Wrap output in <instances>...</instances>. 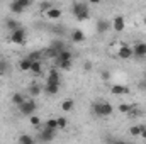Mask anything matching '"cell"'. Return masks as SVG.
Listing matches in <instances>:
<instances>
[{
	"label": "cell",
	"mask_w": 146,
	"mask_h": 144,
	"mask_svg": "<svg viewBox=\"0 0 146 144\" xmlns=\"http://www.w3.org/2000/svg\"><path fill=\"white\" fill-rule=\"evenodd\" d=\"M72 14L75 15L76 20H88V17H90L88 5L85 2H75L72 5Z\"/></svg>",
	"instance_id": "1"
},
{
	"label": "cell",
	"mask_w": 146,
	"mask_h": 144,
	"mask_svg": "<svg viewBox=\"0 0 146 144\" xmlns=\"http://www.w3.org/2000/svg\"><path fill=\"white\" fill-rule=\"evenodd\" d=\"M92 112H94L95 117H110L112 112H114V107L109 102H95L92 105Z\"/></svg>",
	"instance_id": "2"
},
{
	"label": "cell",
	"mask_w": 146,
	"mask_h": 144,
	"mask_svg": "<svg viewBox=\"0 0 146 144\" xmlns=\"http://www.w3.org/2000/svg\"><path fill=\"white\" fill-rule=\"evenodd\" d=\"M36 108H37V104L33 100V98H26L21 105H19V112L22 114V115H33V114H36Z\"/></svg>",
	"instance_id": "3"
},
{
	"label": "cell",
	"mask_w": 146,
	"mask_h": 144,
	"mask_svg": "<svg viewBox=\"0 0 146 144\" xmlns=\"http://www.w3.org/2000/svg\"><path fill=\"white\" fill-rule=\"evenodd\" d=\"M26 37H27V32H26V29L21 26L19 29H15V31L10 32V42H14V44H17V46H22V44L26 42Z\"/></svg>",
	"instance_id": "4"
},
{
	"label": "cell",
	"mask_w": 146,
	"mask_h": 144,
	"mask_svg": "<svg viewBox=\"0 0 146 144\" xmlns=\"http://www.w3.org/2000/svg\"><path fill=\"white\" fill-rule=\"evenodd\" d=\"M110 26H112L114 32H122V31L126 29V19H124L122 15H117V17H114V19L110 20Z\"/></svg>",
	"instance_id": "5"
},
{
	"label": "cell",
	"mask_w": 146,
	"mask_h": 144,
	"mask_svg": "<svg viewBox=\"0 0 146 144\" xmlns=\"http://www.w3.org/2000/svg\"><path fill=\"white\" fill-rule=\"evenodd\" d=\"M54 137H56V131H51V129L44 127L42 131H39L37 141H41V143H48V141H53Z\"/></svg>",
	"instance_id": "6"
},
{
	"label": "cell",
	"mask_w": 146,
	"mask_h": 144,
	"mask_svg": "<svg viewBox=\"0 0 146 144\" xmlns=\"http://www.w3.org/2000/svg\"><path fill=\"white\" fill-rule=\"evenodd\" d=\"M42 14H44V17L49 19V20H60L61 15H63L61 9H58V7H49V9H48L46 12H42Z\"/></svg>",
	"instance_id": "7"
},
{
	"label": "cell",
	"mask_w": 146,
	"mask_h": 144,
	"mask_svg": "<svg viewBox=\"0 0 146 144\" xmlns=\"http://www.w3.org/2000/svg\"><path fill=\"white\" fill-rule=\"evenodd\" d=\"M134 54H133V46H127V44H122L119 49H117V58L121 59H131Z\"/></svg>",
	"instance_id": "8"
},
{
	"label": "cell",
	"mask_w": 146,
	"mask_h": 144,
	"mask_svg": "<svg viewBox=\"0 0 146 144\" xmlns=\"http://www.w3.org/2000/svg\"><path fill=\"white\" fill-rule=\"evenodd\" d=\"M133 54L136 58H146V42H136L133 46Z\"/></svg>",
	"instance_id": "9"
},
{
	"label": "cell",
	"mask_w": 146,
	"mask_h": 144,
	"mask_svg": "<svg viewBox=\"0 0 146 144\" xmlns=\"http://www.w3.org/2000/svg\"><path fill=\"white\" fill-rule=\"evenodd\" d=\"M61 61H73V54L70 49H61L56 53V63H61Z\"/></svg>",
	"instance_id": "10"
},
{
	"label": "cell",
	"mask_w": 146,
	"mask_h": 144,
	"mask_svg": "<svg viewBox=\"0 0 146 144\" xmlns=\"http://www.w3.org/2000/svg\"><path fill=\"white\" fill-rule=\"evenodd\" d=\"M95 29H97V32H100V34H106L109 29H112V26H110L109 20H106V19H100V20H97V26H95Z\"/></svg>",
	"instance_id": "11"
},
{
	"label": "cell",
	"mask_w": 146,
	"mask_h": 144,
	"mask_svg": "<svg viewBox=\"0 0 146 144\" xmlns=\"http://www.w3.org/2000/svg\"><path fill=\"white\" fill-rule=\"evenodd\" d=\"M60 87L61 83H51V81H46V87H44V92L48 95H56L60 92Z\"/></svg>",
	"instance_id": "12"
},
{
	"label": "cell",
	"mask_w": 146,
	"mask_h": 144,
	"mask_svg": "<svg viewBox=\"0 0 146 144\" xmlns=\"http://www.w3.org/2000/svg\"><path fill=\"white\" fill-rule=\"evenodd\" d=\"M3 26H5V29H9V31L12 32V31H15V29L21 27V22L15 20V19H5V20H3Z\"/></svg>",
	"instance_id": "13"
},
{
	"label": "cell",
	"mask_w": 146,
	"mask_h": 144,
	"mask_svg": "<svg viewBox=\"0 0 146 144\" xmlns=\"http://www.w3.org/2000/svg\"><path fill=\"white\" fill-rule=\"evenodd\" d=\"M110 92H112V95H126V93H129V88L124 85H112Z\"/></svg>",
	"instance_id": "14"
},
{
	"label": "cell",
	"mask_w": 146,
	"mask_h": 144,
	"mask_svg": "<svg viewBox=\"0 0 146 144\" xmlns=\"http://www.w3.org/2000/svg\"><path fill=\"white\" fill-rule=\"evenodd\" d=\"M9 9H10V12H12V14H22V12L26 10V9H24L17 0H12V2H10V5H9Z\"/></svg>",
	"instance_id": "15"
},
{
	"label": "cell",
	"mask_w": 146,
	"mask_h": 144,
	"mask_svg": "<svg viewBox=\"0 0 146 144\" xmlns=\"http://www.w3.org/2000/svg\"><path fill=\"white\" fill-rule=\"evenodd\" d=\"M31 63H33L31 58H22V59L19 61V70H21V71H29V70H31Z\"/></svg>",
	"instance_id": "16"
},
{
	"label": "cell",
	"mask_w": 146,
	"mask_h": 144,
	"mask_svg": "<svg viewBox=\"0 0 146 144\" xmlns=\"http://www.w3.org/2000/svg\"><path fill=\"white\" fill-rule=\"evenodd\" d=\"M72 41L73 42H83V41H85V34H83V31H80V29H73Z\"/></svg>",
	"instance_id": "17"
},
{
	"label": "cell",
	"mask_w": 146,
	"mask_h": 144,
	"mask_svg": "<svg viewBox=\"0 0 146 144\" xmlns=\"http://www.w3.org/2000/svg\"><path fill=\"white\" fill-rule=\"evenodd\" d=\"M29 71L33 73V75H41V73H42V65H41L39 59H34V61L31 63V70H29Z\"/></svg>",
	"instance_id": "18"
},
{
	"label": "cell",
	"mask_w": 146,
	"mask_h": 144,
	"mask_svg": "<svg viewBox=\"0 0 146 144\" xmlns=\"http://www.w3.org/2000/svg\"><path fill=\"white\" fill-rule=\"evenodd\" d=\"M46 81H51V83H61V78H60V71L58 70H51L48 75V80Z\"/></svg>",
	"instance_id": "19"
},
{
	"label": "cell",
	"mask_w": 146,
	"mask_h": 144,
	"mask_svg": "<svg viewBox=\"0 0 146 144\" xmlns=\"http://www.w3.org/2000/svg\"><path fill=\"white\" fill-rule=\"evenodd\" d=\"M73 108H75V102H73V98H66V100L61 102V110H63V112H72Z\"/></svg>",
	"instance_id": "20"
},
{
	"label": "cell",
	"mask_w": 146,
	"mask_h": 144,
	"mask_svg": "<svg viewBox=\"0 0 146 144\" xmlns=\"http://www.w3.org/2000/svg\"><path fill=\"white\" fill-rule=\"evenodd\" d=\"M24 100H26V97H24L22 93H19V92H15V93L12 95V104H14V105H17V107H19Z\"/></svg>",
	"instance_id": "21"
},
{
	"label": "cell",
	"mask_w": 146,
	"mask_h": 144,
	"mask_svg": "<svg viewBox=\"0 0 146 144\" xmlns=\"http://www.w3.org/2000/svg\"><path fill=\"white\" fill-rule=\"evenodd\" d=\"M44 127H48V129H51V131H56V132L60 131V129H58V120H56V119H48V120L44 122Z\"/></svg>",
	"instance_id": "22"
},
{
	"label": "cell",
	"mask_w": 146,
	"mask_h": 144,
	"mask_svg": "<svg viewBox=\"0 0 146 144\" xmlns=\"http://www.w3.org/2000/svg\"><path fill=\"white\" fill-rule=\"evenodd\" d=\"M34 137L33 136H27V134H22V136H19V143L21 144H34Z\"/></svg>",
	"instance_id": "23"
},
{
	"label": "cell",
	"mask_w": 146,
	"mask_h": 144,
	"mask_svg": "<svg viewBox=\"0 0 146 144\" xmlns=\"http://www.w3.org/2000/svg\"><path fill=\"white\" fill-rule=\"evenodd\" d=\"M143 127H145V126H133V127H129V134H131V136H134V137H138V136L141 134Z\"/></svg>",
	"instance_id": "24"
},
{
	"label": "cell",
	"mask_w": 146,
	"mask_h": 144,
	"mask_svg": "<svg viewBox=\"0 0 146 144\" xmlns=\"http://www.w3.org/2000/svg\"><path fill=\"white\" fill-rule=\"evenodd\" d=\"M27 90H29L31 97H37V95L41 93V87H39V85H36V83H34V85H31V87H29Z\"/></svg>",
	"instance_id": "25"
},
{
	"label": "cell",
	"mask_w": 146,
	"mask_h": 144,
	"mask_svg": "<svg viewBox=\"0 0 146 144\" xmlns=\"http://www.w3.org/2000/svg\"><path fill=\"white\" fill-rule=\"evenodd\" d=\"M56 120H58V129H60V131L66 129V126H68V120H66V117H56Z\"/></svg>",
	"instance_id": "26"
},
{
	"label": "cell",
	"mask_w": 146,
	"mask_h": 144,
	"mask_svg": "<svg viewBox=\"0 0 146 144\" xmlns=\"http://www.w3.org/2000/svg\"><path fill=\"white\" fill-rule=\"evenodd\" d=\"M133 107H134L133 104H121V105H119V112H121V114H126V115H127V114H129V110H131Z\"/></svg>",
	"instance_id": "27"
},
{
	"label": "cell",
	"mask_w": 146,
	"mask_h": 144,
	"mask_svg": "<svg viewBox=\"0 0 146 144\" xmlns=\"http://www.w3.org/2000/svg\"><path fill=\"white\" fill-rule=\"evenodd\" d=\"M139 115H143V112H141V110H138V108H131V110H129V114H127V117H129V119H136V117H139Z\"/></svg>",
	"instance_id": "28"
},
{
	"label": "cell",
	"mask_w": 146,
	"mask_h": 144,
	"mask_svg": "<svg viewBox=\"0 0 146 144\" xmlns=\"http://www.w3.org/2000/svg\"><path fill=\"white\" fill-rule=\"evenodd\" d=\"M29 122H31V126H34V127H37V126L41 124V119L37 117L36 114H33V115H29Z\"/></svg>",
	"instance_id": "29"
},
{
	"label": "cell",
	"mask_w": 146,
	"mask_h": 144,
	"mask_svg": "<svg viewBox=\"0 0 146 144\" xmlns=\"http://www.w3.org/2000/svg\"><path fill=\"white\" fill-rule=\"evenodd\" d=\"M9 70V63L5 59H0V75H5Z\"/></svg>",
	"instance_id": "30"
},
{
	"label": "cell",
	"mask_w": 146,
	"mask_h": 144,
	"mask_svg": "<svg viewBox=\"0 0 146 144\" xmlns=\"http://www.w3.org/2000/svg\"><path fill=\"white\" fill-rule=\"evenodd\" d=\"M72 61H61V63H58V68L60 70H70L72 68Z\"/></svg>",
	"instance_id": "31"
},
{
	"label": "cell",
	"mask_w": 146,
	"mask_h": 144,
	"mask_svg": "<svg viewBox=\"0 0 146 144\" xmlns=\"http://www.w3.org/2000/svg\"><path fill=\"white\" fill-rule=\"evenodd\" d=\"M100 78H102L104 81H109V80H110V71H107V70L100 71Z\"/></svg>",
	"instance_id": "32"
},
{
	"label": "cell",
	"mask_w": 146,
	"mask_h": 144,
	"mask_svg": "<svg viewBox=\"0 0 146 144\" xmlns=\"http://www.w3.org/2000/svg\"><path fill=\"white\" fill-rule=\"evenodd\" d=\"M17 2H19L24 9H29V7L33 5V0H17Z\"/></svg>",
	"instance_id": "33"
},
{
	"label": "cell",
	"mask_w": 146,
	"mask_h": 144,
	"mask_svg": "<svg viewBox=\"0 0 146 144\" xmlns=\"http://www.w3.org/2000/svg\"><path fill=\"white\" fill-rule=\"evenodd\" d=\"M49 7H53V5H51V3H49V2H42V3H41V5H39V9H41V10H42V12H46V10H48V9H49Z\"/></svg>",
	"instance_id": "34"
},
{
	"label": "cell",
	"mask_w": 146,
	"mask_h": 144,
	"mask_svg": "<svg viewBox=\"0 0 146 144\" xmlns=\"http://www.w3.org/2000/svg\"><path fill=\"white\" fill-rule=\"evenodd\" d=\"M138 88H139V90H143V92H146V78H143V80L138 83Z\"/></svg>",
	"instance_id": "35"
},
{
	"label": "cell",
	"mask_w": 146,
	"mask_h": 144,
	"mask_svg": "<svg viewBox=\"0 0 146 144\" xmlns=\"http://www.w3.org/2000/svg\"><path fill=\"white\" fill-rule=\"evenodd\" d=\"M83 70H85V71H90V70H92V61H85V63H83Z\"/></svg>",
	"instance_id": "36"
},
{
	"label": "cell",
	"mask_w": 146,
	"mask_h": 144,
	"mask_svg": "<svg viewBox=\"0 0 146 144\" xmlns=\"http://www.w3.org/2000/svg\"><path fill=\"white\" fill-rule=\"evenodd\" d=\"M139 136H141V137H143V139L146 141V126L143 127V131H141V134H139Z\"/></svg>",
	"instance_id": "37"
},
{
	"label": "cell",
	"mask_w": 146,
	"mask_h": 144,
	"mask_svg": "<svg viewBox=\"0 0 146 144\" xmlns=\"http://www.w3.org/2000/svg\"><path fill=\"white\" fill-rule=\"evenodd\" d=\"M102 0H88V3H92V5H99Z\"/></svg>",
	"instance_id": "38"
},
{
	"label": "cell",
	"mask_w": 146,
	"mask_h": 144,
	"mask_svg": "<svg viewBox=\"0 0 146 144\" xmlns=\"http://www.w3.org/2000/svg\"><path fill=\"white\" fill-rule=\"evenodd\" d=\"M143 78H146V70H145V73H143Z\"/></svg>",
	"instance_id": "39"
},
{
	"label": "cell",
	"mask_w": 146,
	"mask_h": 144,
	"mask_svg": "<svg viewBox=\"0 0 146 144\" xmlns=\"http://www.w3.org/2000/svg\"><path fill=\"white\" fill-rule=\"evenodd\" d=\"M143 22H145V26H146V17H145V19H143Z\"/></svg>",
	"instance_id": "40"
}]
</instances>
